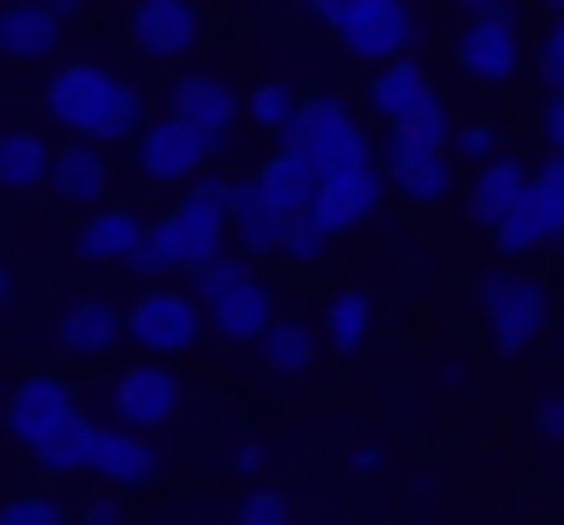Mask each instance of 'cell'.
I'll use <instances>...</instances> for the list:
<instances>
[{
	"label": "cell",
	"mask_w": 564,
	"mask_h": 525,
	"mask_svg": "<svg viewBox=\"0 0 564 525\" xmlns=\"http://www.w3.org/2000/svg\"><path fill=\"white\" fill-rule=\"evenodd\" d=\"M209 163H217V147H209L202 132H186L178 117H148V124L132 132V171H140L148 186H171V194H178V186H194Z\"/></svg>",
	"instance_id": "obj_6"
},
{
	"label": "cell",
	"mask_w": 564,
	"mask_h": 525,
	"mask_svg": "<svg viewBox=\"0 0 564 525\" xmlns=\"http://www.w3.org/2000/svg\"><path fill=\"white\" fill-rule=\"evenodd\" d=\"M256 348H263V371H279V379H302V371L317 363V325L279 309V317L256 332Z\"/></svg>",
	"instance_id": "obj_24"
},
{
	"label": "cell",
	"mask_w": 564,
	"mask_h": 525,
	"mask_svg": "<svg viewBox=\"0 0 564 525\" xmlns=\"http://www.w3.org/2000/svg\"><path fill=\"white\" fill-rule=\"evenodd\" d=\"M518 194H525V163H518V155H495V163L471 171V186H464V217H471L479 232H495V225L518 209Z\"/></svg>",
	"instance_id": "obj_19"
},
{
	"label": "cell",
	"mask_w": 564,
	"mask_h": 525,
	"mask_svg": "<svg viewBox=\"0 0 564 525\" xmlns=\"http://www.w3.org/2000/svg\"><path fill=\"white\" fill-rule=\"evenodd\" d=\"M279 209L256 194V178H232V194H225V248L240 255V263H263V255H279Z\"/></svg>",
	"instance_id": "obj_18"
},
{
	"label": "cell",
	"mask_w": 564,
	"mask_h": 525,
	"mask_svg": "<svg viewBox=\"0 0 564 525\" xmlns=\"http://www.w3.org/2000/svg\"><path fill=\"white\" fill-rule=\"evenodd\" d=\"M0 309H9V271H0Z\"/></svg>",
	"instance_id": "obj_46"
},
{
	"label": "cell",
	"mask_w": 564,
	"mask_h": 525,
	"mask_svg": "<svg viewBox=\"0 0 564 525\" xmlns=\"http://www.w3.org/2000/svg\"><path fill=\"white\" fill-rule=\"evenodd\" d=\"M279 147L302 155L317 178L364 171V163H371V140H364V124H356V109H348L340 94H302L294 117H286V132H279Z\"/></svg>",
	"instance_id": "obj_2"
},
{
	"label": "cell",
	"mask_w": 564,
	"mask_h": 525,
	"mask_svg": "<svg viewBox=\"0 0 564 525\" xmlns=\"http://www.w3.org/2000/svg\"><path fill=\"white\" fill-rule=\"evenodd\" d=\"M317 340H333L340 356H356L364 340H371V294H333L325 302V332Z\"/></svg>",
	"instance_id": "obj_29"
},
{
	"label": "cell",
	"mask_w": 564,
	"mask_h": 525,
	"mask_svg": "<svg viewBox=\"0 0 564 525\" xmlns=\"http://www.w3.org/2000/svg\"><path fill=\"white\" fill-rule=\"evenodd\" d=\"M225 194H232V171H202L194 186H178V201L163 209V225H171V248H178V271H194L202 255H217L225 248Z\"/></svg>",
	"instance_id": "obj_5"
},
{
	"label": "cell",
	"mask_w": 564,
	"mask_h": 525,
	"mask_svg": "<svg viewBox=\"0 0 564 525\" xmlns=\"http://www.w3.org/2000/svg\"><path fill=\"white\" fill-rule=\"evenodd\" d=\"M240 271H248V263H240L232 248H217V255H202V263H194V271H178V278H186V302L202 309V302H217V294L240 278Z\"/></svg>",
	"instance_id": "obj_32"
},
{
	"label": "cell",
	"mask_w": 564,
	"mask_h": 525,
	"mask_svg": "<svg viewBox=\"0 0 564 525\" xmlns=\"http://www.w3.org/2000/svg\"><path fill=\"white\" fill-rule=\"evenodd\" d=\"M55 340H63L70 356H101V348H117V340H124V302H109V294L70 302V309L55 317Z\"/></svg>",
	"instance_id": "obj_20"
},
{
	"label": "cell",
	"mask_w": 564,
	"mask_h": 525,
	"mask_svg": "<svg viewBox=\"0 0 564 525\" xmlns=\"http://www.w3.org/2000/svg\"><path fill=\"white\" fill-rule=\"evenodd\" d=\"M256 194H263L279 217H302V209H310V194H317V171H310L302 155L271 147V155H263V171H256Z\"/></svg>",
	"instance_id": "obj_26"
},
{
	"label": "cell",
	"mask_w": 564,
	"mask_h": 525,
	"mask_svg": "<svg viewBox=\"0 0 564 525\" xmlns=\"http://www.w3.org/2000/svg\"><path fill=\"white\" fill-rule=\"evenodd\" d=\"M124 340H140L148 363H163V356H178V348L202 340V309L186 302V286H140L124 302Z\"/></svg>",
	"instance_id": "obj_7"
},
{
	"label": "cell",
	"mask_w": 564,
	"mask_h": 525,
	"mask_svg": "<svg viewBox=\"0 0 564 525\" xmlns=\"http://www.w3.org/2000/svg\"><path fill=\"white\" fill-rule=\"evenodd\" d=\"M448 147H417V140H402V132H387V171H379V186L387 194H402V201H448Z\"/></svg>",
	"instance_id": "obj_15"
},
{
	"label": "cell",
	"mask_w": 564,
	"mask_h": 525,
	"mask_svg": "<svg viewBox=\"0 0 564 525\" xmlns=\"http://www.w3.org/2000/svg\"><path fill=\"white\" fill-rule=\"evenodd\" d=\"M495 155H502V132H495L487 117L448 124V163H471V171H479V163H495Z\"/></svg>",
	"instance_id": "obj_33"
},
{
	"label": "cell",
	"mask_w": 564,
	"mask_h": 525,
	"mask_svg": "<svg viewBox=\"0 0 564 525\" xmlns=\"http://www.w3.org/2000/svg\"><path fill=\"white\" fill-rule=\"evenodd\" d=\"M32 456H40V471H55V479L86 471V456H94V417H86V409H70V417H63V425H55Z\"/></svg>",
	"instance_id": "obj_28"
},
{
	"label": "cell",
	"mask_w": 564,
	"mask_h": 525,
	"mask_svg": "<svg viewBox=\"0 0 564 525\" xmlns=\"http://www.w3.org/2000/svg\"><path fill=\"white\" fill-rule=\"evenodd\" d=\"M47 163H55L47 132H32V124H9V132H0V194L47 186Z\"/></svg>",
	"instance_id": "obj_25"
},
{
	"label": "cell",
	"mask_w": 564,
	"mask_h": 525,
	"mask_svg": "<svg viewBox=\"0 0 564 525\" xmlns=\"http://www.w3.org/2000/svg\"><path fill=\"white\" fill-rule=\"evenodd\" d=\"M294 101H302V94H294L286 78H263V86H248V94H240V117H248L256 132H271V140H279V132H286V117H294Z\"/></svg>",
	"instance_id": "obj_30"
},
{
	"label": "cell",
	"mask_w": 564,
	"mask_h": 525,
	"mask_svg": "<svg viewBox=\"0 0 564 525\" xmlns=\"http://www.w3.org/2000/svg\"><path fill=\"white\" fill-rule=\"evenodd\" d=\"M456 70H464L471 86H510V78L525 70V32H518V17H510V0H502V9H487V17H471V24L456 32Z\"/></svg>",
	"instance_id": "obj_8"
},
{
	"label": "cell",
	"mask_w": 564,
	"mask_h": 525,
	"mask_svg": "<svg viewBox=\"0 0 564 525\" xmlns=\"http://www.w3.org/2000/svg\"><path fill=\"white\" fill-rule=\"evenodd\" d=\"M525 63H533L541 94H564V17H549V24H541V40L525 47Z\"/></svg>",
	"instance_id": "obj_34"
},
{
	"label": "cell",
	"mask_w": 564,
	"mask_h": 525,
	"mask_svg": "<svg viewBox=\"0 0 564 525\" xmlns=\"http://www.w3.org/2000/svg\"><path fill=\"white\" fill-rule=\"evenodd\" d=\"M47 186H55L63 201H78V209H101V201H109V155H101V147H86V140L55 147Z\"/></svg>",
	"instance_id": "obj_21"
},
{
	"label": "cell",
	"mask_w": 564,
	"mask_h": 525,
	"mask_svg": "<svg viewBox=\"0 0 564 525\" xmlns=\"http://www.w3.org/2000/svg\"><path fill=\"white\" fill-rule=\"evenodd\" d=\"M132 40H140V55H163V63L194 55L202 47V0H132Z\"/></svg>",
	"instance_id": "obj_16"
},
{
	"label": "cell",
	"mask_w": 564,
	"mask_h": 525,
	"mask_svg": "<svg viewBox=\"0 0 564 525\" xmlns=\"http://www.w3.org/2000/svg\"><path fill=\"white\" fill-rule=\"evenodd\" d=\"M410 40H417V9H410V0H364V9L340 24V47L356 63H371V70L410 55Z\"/></svg>",
	"instance_id": "obj_12"
},
{
	"label": "cell",
	"mask_w": 564,
	"mask_h": 525,
	"mask_svg": "<svg viewBox=\"0 0 564 525\" xmlns=\"http://www.w3.org/2000/svg\"><path fill=\"white\" fill-rule=\"evenodd\" d=\"M271 317H279V302H271V278H263L256 263H248V271L217 294V302H202V325H209L217 340H256Z\"/></svg>",
	"instance_id": "obj_17"
},
{
	"label": "cell",
	"mask_w": 564,
	"mask_h": 525,
	"mask_svg": "<svg viewBox=\"0 0 564 525\" xmlns=\"http://www.w3.org/2000/svg\"><path fill=\"white\" fill-rule=\"evenodd\" d=\"M479 325H487V340L502 356H525L549 332V286L533 271H510V263L479 271Z\"/></svg>",
	"instance_id": "obj_3"
},
{
	"label": "cell",
	"mask_w": 564,
	"mask_h": 525,
	"mask_svg": "<svg viewBox=\"0 0 564 525\" xmlns=\"http://www.w3.org/2000/svg\"><path fill=\"white\" fill-rule=\"evenodd\" d=\"M0 525H70V510L55 494H9L0 502Z\"/></svg>",
	"instance_id": "obj_36"
},
{
	"label": "cell",
	"mask_w": 564,
	"mask_h": 525,
	"mask_svg": "<svg viewBox=\"0 0 564 525\" xmlns=\"http://www.w3.org/2000/svg\"><path fill=\"white\" fill-rule=\"evenodd\" d=\"M417 101H433V78H425V63H417V55H394V63H379V70H371V109H379L387 124H402Z\"/></svg>",
	"instance_id": "obj_23"
},
{
	"label": "cell",
	"mask_w": 564,
	"mask_h": 525,
	"mask_svg": "<svg viewBox=\"0 0 564 525\" xmlns=\"http://www.w3.org/2000/svg\"><path fill=\"white\" fill-rule=\"evenodd\" d=\"M140 209H94L86 225H78V255L86 263H132V248H140Z\"/></svg>",
	"instance_id": "obj_27"
},
{
	"label": "cell",
	"mask_w": 564,
	"mask_h": 525,
	"mask_svg": "<svg viewBox=\"0 0 564 525\" xmlns=\"http://www.w3.org/2000/svg\"><path fill=\"white\" fill-rule=\"evenodd\" d=\"M356 9H364V0H310V17H317V24H333V32H340Z\"/></svg>",
	"instance_id": "obj_42"
},
{
	"label": "cell",
	"mask_w": 564,
	"mask_h": 525,
	"mask_svg": "<svg viewBox=\"0 0 564 525\" xmlns=\"http://www.w3.org/2000/svg\"><path fill=\"white\" fill-rule=\"evenodd\" d=\"M40 109H47V124H63L86 147H132V132L148 124L140 86H124L109 63H55L40 86Z\"/></svg>",
	"instance_id": "obj_1"
},
{
	"label": "cell",
	"mask_w": 564,
	"mask_h": 525,
	"mask_svg": "<svg viewBox=\"0 0 564 525\" xmlns=\"http://www.w3.org/2000/svg\"><path fill=\"white\" fill-rule=\"evenodd\" d=\"M325 248H333V232H325V225H317L310 209L279 225V255H286L294 271H317V263H325Z\"/></svg>",
	"instance_id": "obj_31"
},
{
	"label": "cell",
	"mask_w": 564,
	"mask_h": 525,
	"mask_svg": "<svg viewBox=\"0 0 564 525\" xmlns=\"http://www.w3.org/2000/svg\"><path fill=\"white\" fill-rule=\"evenodd\" d=\"M163 117H178L186 132H202L209 147H225L232 140V124H240V86H225L217 70H178L171 78V109Z\"/></svg>",
	"instance_id": "obj_10"
},
{
	"label": "cell",
	"mask_w": 564,
	"mask_h": 525,
	"mask_svg": "<svg viewBox=\"0 0 564 525\" xmlns=\"http://www.w3.org/2000/svg\"><path fill=\"white\" fill-rule=\"evenodd\" d=\"M70 409H78V394H70V379H55V371H32L9 402H0V417H9V440H17V448H40Z\"/></svg>",
	"instance_id": "obj_13"
},
{
	"label": "cell",
	"mask_w": 564,
	"mask_h": 525,
	"mask_svg": "<svg viewBox=\"0 0 564 525\" xmlns=\"http://www.w3.org/2000/svg\"><path fill=\"white\" fill-rule=\"evenodd\" d=\"M86 471L109 486V494H132V486H148L155 471H163V448L148 440V433H124V425H94V456H86Z\"/></svg>",
	"instance_id": "obj_14"
},
{
	"label": "cell",
	"mask_w": 564,
	"mask_h": 525,
	"mask_svg": "<svg viewBox=\"0 0 564 525\" xmlns=\"http://www.w3.org/2000/svg\"><path fill=\"white\" fill-rule=\"evenodd\" d=\"M40 9H47V17H55V24H70V17H78V9H86V0H40Z\"/></svg>",
	"instance_id": "obj_44"
},
{
	"label": "cell",
	"mask_w": 564,
	"mask_h": 525,
	"mask_svg": "<svg viewBox=\"0 0 564 525\" xmlns=\"http://www.w3.org/2000/svg\"><path fill=\"white\" fill-rule=\"evenodd\" d=\"M178 417V379H171V363H132V371H117L109 379V425H124V433H163Z\"/></svg>",
	"instance_id": "obj_9"
},
{
	"label": "cell",
	"mask_w": 564,
	"mask_h": 525,
	"mask_svg": "<svg viewBox=\"0 0 564 525\" xmlns=\"http://www.w3.org/2000/svg\"><path fill=\"white\" fill-rule=\"evenodd\" d=\"M533 433H541V440H564V386H549V394L533 402Z\"/></svg>",
	"instance_id": "obj_40"
},
{
	"label": "cell",
	"mask_w": 564,
	"mask_h": 525,
	"mask_svg": "<svg viewBox=\"0 0 564 525\" xmlns=\"http://www.w3.org/2000/svg\"><path fill=\"white\" fill-rule=\"evenodd\" d=\"M379 209H387L379 163H364V171H333V178H317V194H310V217H317L333 240H340V232H364Z\"/></svg>",
	"instance_id": "obj_11"
},
{
	"label": "cell",
	"mask_w": 564,
	"mask_h": 525,
	"mask_svg": "<svg viewBox=\"0 0 564 525\" xmlns=\"http://www.w3.org/2000/svg\"><path fill=\"white\" fill-rule=\"evenodd\" d=\"M55 40H63V24L40 0H9V9H0V55L9 63H55Z\"/></svg>",
	"instance_id": "obj_22"
},
{
	"label": "cell",
	"mask_w": 564,
	"mask_h": 525,
	"mask_svg": "<svg viewBox=\"0 0 564 525\" xmlns=\"http://www.w3.org/2000/svg\"><path fill=\"white\" fill-rule=\"evenodd\" d=\"M78 525H124V494H109V486H94L78 510H70Z\"/></svg>",
	"instance_id": "obj_39"
},
{
	"label": "cell",
	"mask_w": 564,
	"mask_h": 525,
	"mask_svg": "<svg viewBox=\"0 0 564 525\" xmlns=\"http://www.w3.org/2000/svg\"><path fill=\"white\" fill-rule=\"evenodd\" d=\"M533 132H541V155H564V94H541Z\"/></svg>",
	"instance_id": "obj_38"
},
{
	"label": "cell",
	"mask_w": 564,
	"mask_h": 525,
	"mask_svg": "<svg viewBox=\"0 0 564 525\" xmlns=\"http://www.w3.org/2000/svg\"><path fill=\"white\" fill-rule=\"evenodd\" d=\"M232 471H248V479L263 471V440H256V433H240V440H232Z\"/></svg>",
	"instance_id": "obj_41"
},
{
	"label": "cell",
	"mask_w": 564,
	"mask_h": 525,
	"mask_svg": "<svg viewBox=\"0 0 564 525\" xmlns=\"http://www.w3.org/2000/svg\"><path fill=\"white\" fill-rule=\"evenodd\" d=\"M232 525H294V502H286L279 486H263V479H256V486L240 494V510H232Z\"/></svg>",
	"instance_id": "obj_35"
},
{
	"label": "cell",
	"mask_w": 564,
	"mask_h": 525,
	"mask_svg": "<svg viewBox=\"0 0 564 525\" xmlns=\"http://www.w3.org/2000/svg\"><path fill=\"white\" fill-rule=\"evenodd\" d=\"M194 525H232V517H194Z\"/></svg>",
	"instance_id": "obj_48"
},
{
	"label": "cell",
	"mask_w": 564,
	"mask_h": 525,
	"mask_svg": "<svg viewBox=\"0 0 564 525\" xmlns=\"http://www.w3.org/2000/svg\"><path fill=\"white\" fill-rule=\"evenodd\" d=\"M340 463H348V471H379V440H348Z\"/></svg>",
	"instance_id": "obj_43"
},
{
	"label": "cell",
	"mask_w": 564,
	"mask_h": 525,
	"mask_svg": "<svg viewBox=\"0 0 564 525\" xmlns=\"http://www.w3.org/2000/svg\"><path fill=\"white\" fill-rule=\"evenodd\" d=\"M541 9H549V17H564V0H541Z\"/></svg>",
	"instance_id": "obj_47"
},
{
	"label": "cell",
	"mask_w": 564,
	"mask_h": 525,
	"mask_svg": "<svg viewBox=\"0 0 564 525\" xmlns=\"http://www.w3.org/2000/svg\"><path fill=\"white\" fill-rule=\"evenodd\" d=\"M456 9H464V17H487V9H502V0H456Z\"/></svg>",
	"instance_id": "obj_45"
},
{
	"label": "cell",
	"mask_w": 564,
	"mask_h": 525,
	"mask_svg": "<svg viewBox=\"0 0 564 525\" xmlns=\"http://www.w3.org/2000/svg\"><path fill=\"white\" fill-rule=\"evenodd\" d=\"M394 132H402V140H417V147H448V109H441V94H433V101H417Z\"/></svg>",
	"instance_id": "obj_37"
},
{
	"label": "cell",
	"mask_w": 564,
	"mask_h": 525,
	"mask_svg": "<svg viewBox=\"0 0 564 525\" xmlns=\"http://www.w3.org/2000/svg\"><path fill=\"white\" fill-rule=\"evenodd\" d=\"M556 240H564V155H541V163H525V194L495 225V248H502V263H518V255H541Z\"/></svg>",
	"instance_id": "obj_4"
}]
</instances>
